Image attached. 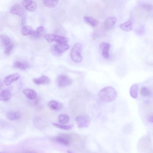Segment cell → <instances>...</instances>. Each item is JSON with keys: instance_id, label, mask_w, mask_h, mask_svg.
I'll use <instances>...</instances> for the list:
<instances>
[{"instance_id": "obj_1", "label": "cell", "mask_w": 153, "mask_h": 153, "mask_svg": "<svg viewBox=\"0 0 153 153\" xmlns=\"http://www.w3.org/2000/svg\"><path fill=\"white\" fill-rule=\"evenodd\" d=\"M98 96L103 101L109 102L115 100L117 93L113 87L108 86L101 90L98 93Z\"/></svg>"}, {"instance_id": "obj_2", "label": "cell", "mask_w": 153, "mask_h": 153, "mask_svg": "<svg viewBox=\"0 0 153 153\" xmlns=\"http://www.w3.org/2000/svg\"><path fill=\"white\" fill-rule=\"evenodd\" d=\"M82 49V45L79 43L76 44L72 48L70 53V57L74 62L79 63L82 61L83 60L81 54Z\"/></svg>"}, {"instance_id": "obj_3", "label": "cell", "mask_w": 153, "mask_h": 153, "mask_svg": "<svg viewBox=\"0 0 153 153\" xmlns=\"http://www.w3.org/2000/svg\"><path fill=\"white\" fill-rule=\"evenodd\" d=\"M74 140L73 136L68 134H62L53 138L54 141L66 146L69 145Z\"/></svg>"}, {"instance_id": "obj_4", "label": "cell", "mask_w": 153, "mask_h": 153, "mask_svg": "<svg viewBox=\"0 0 153 153\" xmlns=\"http://www.w3.org/2000/svg\"><path fill=\"white\" fill-rule=\"evenodd\" d=\"M75 120L78 127L80 128L88 127L90 122L89 117L86 115H79L76 117Z\"/></svg>"}, {"instance_id": "obj_5", "label": "cell", "mask_w": 153, "mask_h": 153, "mask_svg": "<svg viewBox=\"0 0 153 153\" xmlns=\"http://www.w3.org/2000/svg\"><path fill=\"white\" fill-rule=\"evenodd\" d=\"M72 83L71 79L68 76L61 75L58 76L57 80V85L61 87H65L71 85Z\"/></svg>"}, {"instance_id": "obj_6", "label": "cell", "mask_w": 153, "mask_h": 153, "mask_svg": "<svg viewBox=\"0 0 153 153\" xmlns=\"http://www.w3.org/2000/svg\"><path fill=\"white\" fill-rule=\"evenodd\" d=\"M69 48V45L65 44H58L54 46L52 48V51L53 53L55 55L59 56L61 54L67 50Z\"/></svg>"}, {"instance_id": "obj_7", "label": "cell", "mask_w": 153, "mask_h": 153, "mask_svg": "<svg viewBox=\"0 0 153 153\" xmlns=\"http://www.w3.org/2000/svg\"><path fill=\"white\" fill-rule=\"evenodd\" d=\"M22 4L27 10L30 12H34L37 8V5L34 1H23Z\"/></svg>"}, {"instance_id": "obj_8", "label": "cell", "mask_w": 153, "mask_h": 153, "mask_svg": "<svg viewBox=\"0 0 153 153\" xmlns=\"http://www.w3.org/2000/svg\"><path fill=\"white\" fill-rule=\"evenodd\" d=\"M10 12L11 13L21 17L24 14V10L22 7L19 4H16L11 8Z\"/></svg>"}, {"instance_id": "obj_9", "label": "cell", "mask_w": 153, "mask_h": 153, "mask_svg": "<svg viewBox=\"0 0 153 153\" xmlns=\"http://www.w3.org/2000/svg\"><path fill=\"white\" fill-rule=\"evenodd\" d=\"M20 75L18 73H15L6 77L4 80V82L6 85L7 86H10L12 83L17 80L20 77Z\"/></svg>"}, {"instance_id": "obj_10", "label": "cell", "mask_w": 153, "mask_h": 153, "mask_svg": "<svg viewBox=\"0 0 153 153\" xmlns=\"http://www.w3.org/2000/svg\"><path fill=\"white\" fill-rule=\"evenodd\" d=\"M100 48L102 50V54L103 57L106 58H108L110 57L109 50L111 48L110 44L102 42L100 45Z\"/></svg>"}, {"instance_id": "obj_11", "label": "cell", "mask_w": 153, "mask_h": 153, "mask_svg": "<svg viewBox=\"0 0 153 153\" xmlns=\"http://www.w3.org/2000/svg\"><path fill=\"white\" fill-rule=\"evenodd\" d=\"M46 32L45 28L42 26L38 27L35 31L30 35L31 37L33 38H39L44 35Z\"/></svg>"}, {"instance_id": "obj_12", "label": "cell", "mask_w": 153, "mask_h": 153, "mask_svg": "<svg viewBox=\"0 0 153 153\" xmlns=\"http://www.w3.org/2000/svg\"><path fill=\"white\" fill-rule=\"evenodd\" d=\"M117 18L115 17H110L108 18L105 21L104 25L106 30L111 29L116 22Z\"/></svg>"}, {"instance_id": "obj_13", "label": "cell", "mask_w": 153, "mask_h": 153, "mask_svg": "<svg viewBox=\"0 0 153 153\" xmlns=\"http://www.w3.org/2000/svg\"><path fill=\"white\" fill-rule=\"evenodd\" d=\"M50 79L47 76L42 75L40 77L33 80L34 83L36 85L48 84L50 82Z\"/></svg>"}, {"instance_id": "obj_14", "label": "cell", "mask_w": 153, "mask_h": 153, "mask_svg": "<svg viewBox=\"0 0 153 153\" xmlns=\"http://www.w3.org/2000/svg\"><path fill=\"white\" fill-rule=\"evenodd\" d=\"M48 106L51 110L55 111H61L63 107L62 104L54 101L50 102L48 104Z\"/></svg>"}, {"instance_id": "obj_15", "label": "cell", "mask_w": 153, "mask_h": 153, "mask_svg": "<svg viewBox=\"0 0 153 153\" xmlns=\"http://www.w3.org/2000/svg\"><path fill=\"white\" fill-rule=\"evenodd\" d=\"M23 93L28 99H34L37 97L36 92L34 90L29 89H26L23 90Z\"/></svg>"}, {"instance_id": "obj_16", "label": "cell", "mask_w": 153, "mask_h": 153, "mask_svg": "<svg viewBox=\"0 0 153 153\" xmlns=\"http://www.w3.org/2000/svg\"><path fill=\"white\" fill-rule=\"evenodd\" d=\"M133 27L132 22L130 20H128L119 26L120 29L126 31H129L133 29Z\"/></svg>"}, {"instance_id": "obj_17", "label": "cell", "mask_w": 153, "mask_h": 153, "mask_svg": "<svg viewBox=\"0 0 153 153\" xmlns=\"http://www.w3.org/2000/svg\"><path fill=\"white\" fill-rule=\"evenodd\" d=\"M84 19L87 24L93 27H96L99 24V21L91 17L85 16Z\"/></svg>"}, {"instance_id": "obj_18", "label": "cell", "mask_w": 153, "mask_h": 153, "mask_svg": "<svg viewBox=\"0 0 153 153\" xmlns=\"http://www.w3.org/2000/svg\"><path fill=\"white\" fill-rule=\"evenodd\" d=\"M20 113L18 111H11L8 112L6 115L8 118L10 120H16L20 117Z\"/></svg>"}, {"instance_id": "obj_19", "label": "cell", "mask_w": 153, "mask_h": 153, "mask_svg": "<svg viewBox=\"0 0 153 153\" xmlns=\"http://www.w3.org/2000/svg\"><path fill=\"white\" fill-rule=\"evenodd\" d=\"M33 28L29 26H24L21 30V34L24 36H27L31 35L34 31Z\"/></svg>"}, {"instance_id": "obj_20", "label": "cell", "mask_w": 153, "mask_h": 153, "mask_svg": "<svg viewBox=\"0 0 153 153\" xmlns=\"http://www.w3.org/2000/svg\"><path fill=\"white\" fill-rule=\"evenodd\" d=\"M13 66L16 68L24 70L28 67L29 65L26 62L17 61L14 63Z\"/></svg>"}, {"instance_id": "obj_21", "label": "cell", "mask_w": 153, "mask_h": 153, "mask_svg": "<svg viewBox=\"0 0 153 153\" xmlns=\"http://www.w3.org/2000/svg\"><path fill=\"white\" fill-rule=\"evenodd\" d=\"M11 96L10 92L7 90L2 91L0 94V99L3 101H6L10 99Z\"/></svg>"}, {"instance_id": "obj_22", "label": "cell", "mask_w": 153, "mask_h": 153, "mask_svg": "<svg viewBox=\"0 0 153 153\" xmlns=\"http://www.w3.org/2000/svg\"><path fill=\"white\" fill-rule=\"evenodd\" d=\"M138 87L137 84H134L131 87L130 94L131 96L134 98H136L138 96Z\"/></svg>"}, {"instance_id": "obj_23", "label": "cell", "mask_w": 153, "mask_h": 153, "mask_svg": "<svg viewBox=\"0 0 153 153\" xmlns=\"http://www.w3.org/2000/svg\"><path fill=\"white\" fill-rule=\"evenodd\" d=\"M70 120L69 116L66 114H63L60 115L58 118L59 122L62 124H65L68 123Z\"/></svg>"}, {"instance_id": "obj_24", "label": "cell", "mask_w": 153, "mask_h": 153, "mask_svg": "<svg viewBox=\"0 0 153 153\" xmlns=\"http://www.w3.org/2000/svg\"><path fill=\"white\" fill-rule=\"evenodd\" d=\"M139 6L148 12L151 11L153 10V5L151 3L141 2L139 3Z\"/></svg>"}, {"instance_id": "obj_25", "label": "cell", "mask_w": 153, "mask_h": 153, "mask_svg": "<svg viewBox=\"0 0 153 153\" xmlns=\"http://www.w3.org/2000/svg\"><path fill=\"white\" fill-rule=\"evenodd\" d=\"M59 1H43V4L44 6L47 7L54 8L57 5Z\"/></svg>"}, {"instance_id": "obj_26", "label": "cell", "mask_w": 153, "mask_h": 153, "mask_svg": "<svg viewBox=\"0 0 153 153\" xmlns=\"http://www.w3.org/2000/svg\"><path fill=\"white\" fill-rule=\"evenodd\" d=\"M1 39L3 45L4 46L7 47L11 45V40L7 36L3 35L1 36Z\"/></svg>"}, {"instance_id": "obj_27", "label": "cell", "mask_w": 153, "mask_h": 153, "mask_svg": "<svg viewBox=\"0 0 153 153\" xmlns=\"http://www.w3.org/2000/svg\"><path fill=\"white\" fill-rule=\"evenodd\" d=\"M54 41H56L60 44H65L67 42L68 40L65 37L54 35Z\"/></svg>"}, {"instance_id": "obj_28", "label": "cell", "mask_w": 153, "mask_h": 153, "mask_svg": "<svg viewBox=\"0 0 153 153\" xmlns=\"http://www.w3.org/2000/svg\"><path fill=\"white\" fill-rule=\"evenodd\" d=\"M151 94L150 91L147 87L144 86L142 87L140 91L141 95L143 97L149 96Z\"/></svg>"}, {"instance_id": "obj_29", "label": "cell", "mask_w": 153, "mask_h": 153, "mask_svg": "<svg viewBox=\"0 0 153 153\" xmlns=\"http://www.w3.org/2000/svg\"><path fill=\"white\" fill-rule=\"evenodd\" d=\"M52 125L57 128L64 130H69L72 129L73 127V125H64L56 123H53Z\"/></svg>"}, {"instance_id": "obj_30", "label": "cell", "mask_w": 153, "mask_h": 153, "mask_svg": "<svg viewBox=\"0 0 153 153\" xmlns=\"http://www.w3.org/2000/svg\"><path fill=\"white\" fill-rule=\"evenodd\" d=\"M136 33L139 35H142L144 34L145 29L143 26H141L137 28L135 30Z\"/></svg>"}, {"instance_id": "obj_31", "label": "cell", "mask_w": 153, "mask_h": 153, "mask_svg": "<svg viewBox=\"0 0 153 153\" xmlns=\"http://www.w3.org/2000/svg\"><path fill=\"white\" fill-rule=\"evenodd\" d=\"M14 47L13 45H11L7 47L4 51V53L6 55L8 56L12 51Z\"/></svg>"}, {"instance_id": "obj_32", "label": "cell", "mask_w": 153, "mask_h": 153, "mask_svg": "<svg viewBox=\"0 0 153 153\" xmlns=\"http://www.w3.org/2000/svg\"><path fill=\"white\" fill-rule=\"evenodd\" d=\"M54 35L47 34L45 36V38L49 42H51L54 41Z\"/></svg>"}, {"instance_id": "obj_33", "label": "cell", "mask_w": 153, "mask_h": 153, "mask_svg": "<svg viewBox=\"0 0 153 153\" xmlns=\"http://www.w3.org/2000/svg\"><path fill=\"white\" fill-rule=\"evenodd\" d=\"M148 121L151 123H153V115L149 116L148 118Z\"/></svg>"}, {"instance_id": "obj_34", "label": "cell", "mask_w": 153, "mask_h": 153, "mask_svg": "<svg viewBox=\"0 0 153 153\" xmlns=\"http://www.w3.org/2000/svg\"><path fill=\"white\" fill-rule=\"evenodd\" d=\"M68 153H72L70 151L68 150L67 151Z\"/></svg>"}]
</instances>
